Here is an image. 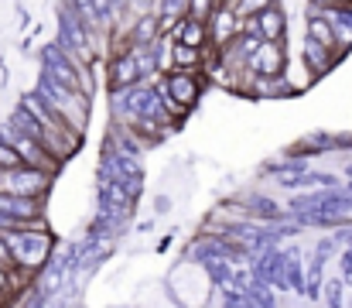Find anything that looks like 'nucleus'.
Masks as SVG:
<instances>
[{
	"mask_svg": "<svg viewBox=\"0 0 352 308\" xmlns=\"http://www.w3.org/2000/svg\"><path fill=\"white\" fill-rule=\"evenodd\" d=\"M3 243H7V250H10L14 271H21V274L45 271V267H48V260L55 257V240H52V233H48V226H45V223L28 226V229L3 233Z\"/></svg>",
	"mask_w": 352,
	"mask_h": 308,
	"instance_id": "nucleus-1",
	"label": "nucleus"
},
{
	"mask_svg": "<svg viewBox=\"0 0 352 308\" xmlns=\"http://www.w3.org/2000/svg\"><path fill=\"white\" fill-rule=\"evenodd\" d=\"M34 93H38L41 100L48 103V106L65 120V127H69L76 137L86 130V123H89V100H86L82 93L65 90V86H58V83H55V79H48V76H41V79H38Z\"/></svg>",
	"mask_w": 352,
	"mask_h": 308,
	"instance_id": "nucleus-2",
	"label": "nucleus"
},
{
	"mask_svg": "<svg viewBox=\"0 0 352 308\" xmlns=\"http://www.w3.org/2000/svg\"><path fill=\"white\" fill-rule=\"evenodd\" d=\"M41 76L55 79V83H58V86H65V90L82 93L86 100H89V93H93L89 69H86L79 59L65 55L58 45H45V48H41Z\"/></svg>",
	"mask_w": 352,
	"mask_h": 308,
	"instance_id": "nucleus-3",
	"label": "nucleus"
},
{
	"mask_svg": "<svg viewBox=\"0 0 352 308\" xmlns=\"http://www.w3.org/2000/svg\"><path fill=\"white\" fill-rule=\"evenodd\" d=\"M113 103H117V113L126 123L130 120H157V123L168 120V113L161 106V93L154 86H133V90L113 93Z\"/></svg>",
	"mask_w": 352,
	"mask_h": 308,
	"instance_id": "nucleus-4",
	"label": "nucleus"
},
{
	"mask_svg": "<svg viewBox=\"0 0 352 308\" xmlns=\"http://www.w3.org/2000/svg\"><path fill=\"white\" fill-rule=\"evenodd\" d=\"M291 216H301V212H322V216H352V196L346 189H315V192H301L294 196L287 205Z\"/></svg>",
	"mask_w": 352,
	"mask_h": 308,
	"instance_id": "nucleus-5",
	"label": "nucleus"
},
{
	"mask_svg": "<svg viewBox=\"0 0 352 308\" xmlns=\"http://www.w3.org/2000/svg\"><path fill=\"white\" fill-rule=\"evenodd\" d=\"M157 93H161L164 113H188L199 103V96H202L199 72H171V76H164Z\"/></svg>",
	"mask_w": 352,
	"mask_h": 308,
	"instance_id": "nucleus-6",
	"label": "nucleus"
},
{
	"mask_svg": "<svg viewBox=\"0 0 352 308\" xmlns=\"http://www.w3.org/2000/svg\"><path fill=\"white\" fill-rule=\"evenodd\" d=\"M58 14H62V17H58V41H55V45H58L65 55L79 59V62L93 59V41H89V34H86V28H82L76 7H72V3H62Z\"/></svg>",
	"mask_w": 352,
	"mask_h": 308,
	"instance_id": "nucleus-7",
	"label": "nucleus"
},
{
	"mask_svg": "<svg viewBox=\"0 0 352 308\" xmlns=\"http://www.w3.org/2000/svg\"><path fill=\"white\" fill-rule=\"evenodd\" d=\"M0 141L7 144V147H14L17 151V158H21V165L24 168H34V172H45V175H55V168H58V161L41 147V144H34V141H28V137H21L14 127H0Z\"/></svg>",
	"mask_w": 352,
	"mask_h": 308,
	"instance_id": "nucleus-8",
	"label": "nucleus"
},
{
	"mask_svg": "<svg viewBox=\"0 0 352 308\" xmlns=\"http://www.w3.org/2000/svg\"><path fill=\"white\" fill-rule=\"evenodd\" d=\"M100 178H110V182H120V185L140 192V185H144V168H140L137 158H126V154H120V151H113V147L107 144V147H103Z\"/></svg>",
	"mask_w": 352,
	"mask_h": 308,
	"instance_id": "nucleus-9",
	"label": "nucleus"
},
{
	"mask_svg": "<svg viewBox=\"0 0 352 308\" xmlns=\"http://www.w3.org/2000/svg\"><path fill=\"white\" fill-rule=\"evenodd\" d=\"M284 10L277 7V3H260V10L250 17V21H243V31H250V34H256L260 41H270V45H280V38H284Z\"/></svg>",
	"mask_w": 352,
	"mask_h": 308,
	"instance_id": "nucleus-10",
	"label": "nucleus"
},
{
	"mask_svg": "<svg viewBox=\"0 0 352 308\" xmlns=\"http://www.w3.org/2000/svg\"><path fill=\"white\" fill-rule=\"evenodd\" d=\"M206 28H209V38H212V45H219V48H230L236 38H239V31H243V21L236 17L233 3H216V10H212V17L206 21Z\"/></svg>",
	"mask_w": 352,
	"mask_h": 308,
	"instance_id": "nucleus-11",
	"label": "nucleus"
},
{
	"mask_svg": "<svg viewBox=\"0 0 352 308\" xmlns=\"http://www.w3.org/2000/svg\"><path fill=\"white\" fill-rule=\"evenodd\" d=\"M246 72H250L253 79H277V76L284 72V48H280V45L263 41V45L250 55Z\"/></svg>",
	"mask_w": 352,
	"mask_h": 308,
	"instance_id": "nucleus-12",
	"label": "nucleus"
},
{
	"mask_svg": "<svg viewBox=\"0 0 352 308\" xmlns=\"http://www.w3.org/2000/svg\"><path fill=\"white\" fill-rule=\"evenodd\" d=\"M280 271H284V250H267L260 257H253V267H250V281L256 285H267V288H280Z\"/></svg>",
	"mask_w": 352,
	"mask_h": 308,
	"instance_id": "nucleus-13",
	"label": "nucleus"
},
{
	"mask_svg": "<svg viewBox=\"0 0 352 308\" xmlns=\"http://www.w3.org/2000/svg\"><path fill=\"white\" fill-rule=\"evenodd\" d=\"M110 86H113V93L140 86V69H137V59H133L130 48H126V52H117V55L110 59Z\"/></svg>",
	"mask_w": 352,
	"mask_h": 308,
	"instance_id": "nucleus-14",
	"label": "nucleus"
},
{
	"mask_svg": "<svg viewBox=\"0 0 352 308\" xmlns=\"http://www.w3.org/2000/svg\"><path fill=\"white\" fill-rule=\"evenodd\" d=\"M0 216L14 219L21 226L41 223V199H21V196H0Z\"/></svg>",
	"mask_w": 352,
	"mask_h": 308,
	"instance_id": "nucleus-15",
	"label": "nucleus"
},
{
	"mask_svg": "<svg viewBox=\"0 0 352 308\" xmlns=\"http://www.w3.org/2000/svg\"><path fill=\"white\" fill-rule=\"evenodd\" d=\"M280 291H294V295H305V264H301V250H298V247H287V250H284Z\"/></svg>",
	"mask_w": 352,
	"mask_h": 308,
	"instance_id": "nucleus-16",
	"label": "nucleus"
},
{
	"mask_svg": "<svg viewBox=\"0 0 352 308\" xmlns=\"http://www.w3.org/2000/svg\"><path fill=\"white\" fill-rule=\"evenodd\" d=\"M336 55H339V52H332V48H325V45L305 38V55H301V59H305V65H308L311 76H325V72L336 65Z\"/></svg>",
	"mask_w": 352,
	"mask_h": 308,
	"instance_id": "nucleus-17",
	"label": "nucleus"
},
{
	"mask_svg": "<svg viewBox=\"0 0 352 308\" xmlns=\"http://www.w3.org/2000/svg\"><path fill=\"white\" fill-rule=\"evenodd\" d=\"M157 38H161V28H157V17L154 14H147V17H140V21L130 24V45L133 48H154Z\"/></svg>",
	"mask_w": 352,
	"mask_h": 308,
	"instance_id": "nucleus-18",
	"label": "nucleus"
},
{
	"mask_svg": "<svg viewBox=\"0 0 352 308\" xmlns=\"http://www.w3.org/2000/svg\"><path fill=\"white\" fill-rule=\"evenodd\" d=\"M171 34H175V41H178V45L195 48V52H202V45L209 41V28H206V24H199V21H192V17H185Z\"/></svg>",
	"mask_w": 352,
	"mask_h": 308,
	"instance_id": "nucleus-19",
	"label": "nucleus"
},
{
	"mask_svg": "<svg viewBox=\"0 0 352 308\" xmlns=\"http://www.w3.org/2000/svg\"><path fill=\"white\" fill-rule=\"evenodd\" d=\"M308 41H318V45H325V48L339 52L336 34H332V24H329V17H325V14H311V17H308Z\"/></svg>",
	"mask_w": 352,
	"mask_h": 308,
	"instance_id": "nucleus-20",
	"label": "nucleus"
},
{
	"mask_svg": "<svg viewBox=\"0 0 352 308\" xmlns=\"http://www.w3.org/2000/svg\"><path fill=\"white\" fill-rule=\"evenodd\" d=\"M171 62H175V72H195L199 65H202V52H195V48H185V45H171V55H168Z\"/></svg>",
	"mask_w": 352,
	"mask_h": 308,
	"instance_id": "nucleus-21",
	"label": "nucleus"
},
{
	"mask_svg": "<svg viewBox=\"0 0 352 308\" xmlns=\"http://www.w3.org/2000/svg\"><path fill=\"white\" fill-rule=\"evenodd\" d=\"M318 151H336V134H311V137H305L301 144H298V154L294 158H311V154H318Z\"/></svg>",
	"mask_w": 352,
	"mask_h": 308,
	"instance_id": "nucleus-22",
	"label": "nucleus"
},
{
	"mask_svg": "<svg viewBox=\"0 0 352 308\" xmlns=\"http://www.w3.org/2000/svg\"><path fill=\"white\" fill-rule=\"evenodd\" d=\"M260 45H263V41H260L256 34H250V31H239V38H236L233 45H230V52H233L230 59H233V62H239V65H246V62H250V55H253Z\"/></svg>",
	"mask_w": 352,
	"mask_h": 308,
	"instance_id": "nucleus-23",
	"label": "nucleus"
},
{
	"mask_svg": "<svg viewBox=\"0 0 352 308\" xmlns=\"http://www.w3.org/2000/svg\"><path fill=\"white\" fill-rule=\"evenodd\" d=\"M267 172H270V175H277V178H294V175H305V172H308V161H305V158L274 161V165H267Z\"/></svg>",
	"mask_w": 352,
	"mask_h": 308,
	"instance_id": "nucleus-24",
	"label": "nucleus"
},
{
	"mask_svg": "<svg viewBox=\"0 0 352 308\" xmlns=\"http://www.w3.org/2000/svg\"><path fill=\"white\" fill-rule=\"evenodd\" d=\"M322 295H325V308H342V298H346V285H342V278L325 281Z\"/></svg>",
	"mask_w": 352,
	"mask_h": 308,
	"instance_id": "nucleus-25",
	"label": "nucleus"
},
{
	"mask_svg": "<svg viewBox=\"0 0 352 308\" xmlns=\"http://www.w3.org/2000/svg\"><path fill=\"white\" fill-rule=\"evenodd\" d=\"M14 168H24V165H21L17 151H14V147H7V144L0 141V172H14Z\"/></svg>",
	"mask_w": 352,
	"mask_h": 308,
	"instance_id": "nucleus-26",
	"label": "nucleus"
},
{
	"mask_svg": "<svg viewBox=\"0 0 352 308\" xmlns=\"http://www.w3.org/2000/svg\"><path fill=\"white\" fill-rule=\"evenodd\" d=\"M336 250H339V247H336V240H332V236H325V240H318V247H315V254H311V257H318V260H329Z\"/></svg>",
	"mask_w": 352,
	"mask_h": 308,
	"instance_id": "nucleus-27",
	"label": "nucleus"
},
{
	"mask_svg": "<svg viewBox=\"0 0 352 308\" xmlns=\"http://www.w3.org/2000/svg\"><path fill=\"white\" fill-rule=\"evenodd\" d=\"M339 267H342V285H352V247H349V250H342Z\"/></svg>",
	"mask_w": 352,
	"mask_h": 308,
	"instance_id": "nucleus-28",
	"label": "nucleus"
},
{
	"mask_svg": "<svg viewBox=\"0 0 352 308\" xmlns=\"http://www.w3.org/2000/svg\"><path fill=\"white\" fill-rule=\"evenodd\" d=\"M332 240H336V247L349 250V247H352V223H346V226H339V233H336Z\"/></svg>",
	"mask_w": 352,
	"mask_h": 308,
	"instance_id": "nucleus-29",
	"label": "nucleus"
},
{
	"mask_svg": "<svg viewBox=\"0 0 352 308\" xmlns=\"http://www.w3.org/2000/svg\"><path fill=\"white\" fill-rule=\"evenodd\" d=\"M45 305H48V298L34 288V291H28V298H24V305H21V308H45Z\"/></svg>",
	"mask_w": 352,
	"mask_h": 308,
	"instance_id": "nucleus-30",
	"label": "nucleus"
},
{
	"mask_svg": "<svg viewBox=\"0 0 352 308\" xmlns=\"http://www.w3.org/2000/svg\"><path fill=\"white\" fill-rule=\"evenodd\" d=\"M0 267H7V271H14V260H10V250H7V243H3V236H0Z\"/></svg>",
	"mask_w": 352,
	"mask_h": 308,
	"instance_id": "nucleus-31",
	"label": "nucleus"
},
{
	"mask_svg": "<svg viewBox=\"0 0 352 308\" xmlns=\"http://www.w3.org/2000/svg\"><path fill=\"white\" fill-rule=\"evenodd\" d=\"M168 209H171V199H168V196H157V199H154V212H161V216H164Z\"/></svg>",
	"mask_w": 352,
	"mask_h": 308,
	"instance_id": "nucleus-32",
	"label": "nucleus"
},
{
	"mask_svg": "<svg viewBox=\"0 0 352 308\" xmlns=\"http://www.w3.org/2000/svg\"><path fill=\"white\" fill-rule=\"evenodd\" d=\"M0 308H7V302H0Z\"/></svg>",
	"mask_w": 352,
	"mask_h": 308,
	"instance_id": "nucleus-33",
	"label": "nucleus"
}]
</instances>
